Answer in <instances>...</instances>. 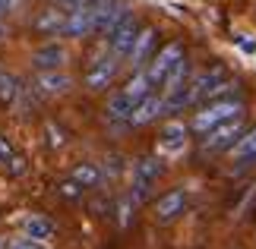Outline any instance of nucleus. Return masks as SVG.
<instances>
[{
	"label": "nucleus",
	"mask_w": 256,
	"mask_h": 249,
	"mask_svg": "<svg viewBox=\"0 0 256 249\" xmlns=\"http://www.w3.org/2000/svg\"><path fill=\"white\" fill-rule=\"evenodd\" d=\"M70 180H76L82 189H95V186H102L104 180V171L98 164H80V167H73V174H70Z\"/></svg>",
	"instance_id": "6ab92c4d"
},
{
	"label": "nucleus",
	"mask_w": 256,
	"mask_h": 249,
	"mask_svg": "<svg viewBox=\"0 0 256 249\" xmlns=\"http://www.w3.org/2000/svg\"><path fill=\"white\" fill-rule=\"evenodd\" d=\"M140 19H136L133 13H126L120 22H117L111 32H108V47H111V54H117L124 60V57H130L133 44H136V35H140Z\"/></svg>",
	"instance_id": "423d86ee"
},
{
	"label": "nucleus",
	"mask_w": 256,
	"mask_h": 249,
	"mask_svg": "<svg viewBox=\"0 0 256 249\" xmlns=\"http://www.w3.org/2000/svg\"><path fill=\"white\" fill-rule=\"evenodd\" d=\"M240 114H244L240 98H215V101H209L206 107H200V111L193 114L190 129L196 136H202V133H209V129H215L218 123L234 120V117H240Z\"/></svg>",
	"instance_id": "f257e3e1"
},
{
	"label": "nucleus",
	"mask_w": 256,
	"mask_h": 249,
	"mask_svg": "<svg viewBox=\"0 0 256 249\" xmlns=\"http://www.w3.org/2000/svg\"><path fill=\"white\" fill-rule=\"evenodd\" d=\"M124 92L133 98V101H142L146 95H152V82H149V76H146V69H136L133 79L124 85Z\"/></svg>",
	"instance_id": "aec40b11"
},
{
	"label": "nucleus",
	"mask_w": 256,
	"mask_h": 249,
	"mask_svg": "<svg viewBox=\"0 0 256 249\" xmlns=\"http://www.w3.org/2000/svg\"><path fill=\"white\" fill-rule=\"evenodd\" d=\"M92 9L95 6H76V9H70L60 35H66V38H86V35H92Z\"/></svg>",
	"instance_id": "9d476101"
},
{
	"label": "nucleus",
	"mask_w": 256,
	"mask_h": 249,
	"mask_svg": "<svg viewBox=\"0 0 256 249\" xmlns=\"http://www.w3.org/2000/svg\"><path fill=\"white\" fill-rule=\"evenodd\" d=\"M13 249H44V246L38 243V240H28V237H26V240H16Z\"/></svg>",
	"instance_id": "b1692460"
},
{
	"label": "nucleus",
	"mask_w": 256,
	"mask_h": 249,
	"mask_svg": "<svg viewBox=\"0 0 256 249\" xmlns=\"http://www.w3.org/2000/svg\"><path fill=\"white\" fill-rule=\"evenodd\" d=\"M54 221L51 218H42V215H32V218H26V237L28 240H38V243H44V240H51L54 237Z\"/></svg>",
	"instance_id": "a211bd4d"
},
{
	"label": "nucleus",
	"mask_w": 256,
	"mask_h": 249,
	"mask_svg": "<svg viewBox=\"0 0 256 249\" xmlns=\"http://www.w3.org/2000/svg\"><path fill=\"white\" fill-rule=\"evenodd\" d=\"M186 212V189H171L155 202V221L158 224H171Z\"/></svg>",
	"instance_id": "6e6552de"
},
{
	"label": "nucleus",
	"mask_w": 256,
	"mask_h": 249,
	"mask_svg": "<svg viewBox=\"0 0 256 249\" xmlns=\"http://www.w3.org/2000/svg\"><path fill=\"white\" fill-rule=\"evenodd\" d=\"M228 152L234 155L238 167H250V164H256V126H253V129H244V136L228 148Z\"/></svg>",
	"instance_id": "2eb2a0df"
},
{
	"label": "nucleus",
	"mask_w": 256,
	"mask_h": 249,
	"mask_svg": "<svg viewBox=\"0 0 256 249\" xmlns=\"http://www.w3.org/2000/svg\"><path fill=\"white\" fill-rule=\"evenodd\" d=\"M162 161L158 158H140L136 161V167H133V189H130V199L136 205H142L146 199L152 196V186H155V180L162 177Z\"/></svg>",
	"instance_id": "7ed1b4c3"
},
{
	"label": "nucleus",
	"mask_w": 256,
	"mask_h": 249,
	"mask_svg": "<svg viewBox=\"0 0 256 249\" xmlns=\"http://www.w3.org/2000/svg\"><path fill=\"white\" fill-rule=\"evenodd\" d=\"M117 69H120V57L117 54H102V57H95L92 63H88L86 69V88L88 92H104L108 85L117 79Z\"/></svg>",
	"instance_id": "20e7f679"
},
{
	"label": "nucleus",
	"mask_w": 256,
	"mask_h": 249,
	"mask_svg": "<svg viewBox=\"0 0 256 249\" xmlns=\"http://www.w3.org/2000/svg\"><path fill=\"white\" fill-rule=\"evenodd\" d=\"M64 63H66V47L57 44V41H48L32 54V66L35 69H60Z\"/></svg>",
	"instance_id": "f8f14e48"
},
{
	"label": "nucleus",
	"mask_w": 256,
	"mask_h": 249,
	"mask_svg": "<svg viewBox=\"0 0 256 249\" xmlns=\"http://www.w3.org/2000/svg\"><path fill=\"white\" fill-rule=\"evenodd\" d=\"M64 22H66V9L64 6H54V9H44V13L35 16V32L42 35H60L64 32Z\"/></svg>",
	"instance_id": "dca6fc26"
},
{
	"label": "nucleus",
	"mask_w": 256,
	"mask_h": 249,
	"mask_svg": "<svg viewBox=\"0 0 256 249\" xmlns=\"http://www.w3.org/2000/svg\"><path fill=\"white\" fill-rule=\"evenodd\" d=\"M244 114L240 117H234V120H224V123H218L215 129H209V133H202V148L206 152H228V148L238 142V139L244 136Z\"/></svg>",
	"instance_id": "39448f33"
},
{
	"label": "nucleus",
	"mask_w": 256,
	"mask_h": 249,
	"mask_svg": "<svg viewBox=\"0 0 256 249\" xmlns=\"http://www.w3.org/2000/svg\"><path fill=\"white\" fill-rule=\"evenodd\" d=\"M64 196H66V199H80V196H82V186L76 183V180H66V183H64Z\"/></svg>",
	"instance_id": "5701e85b"
},
{
	"label": "nucleus",
	"mask_w": 256,
	"mask_h": 249,
	"mask_svg": "<svg viewBox=\"0 0 256 249\" xmlns=\"http://www.w3.org/2000/svg\"><path fill=\"white\" fill-rule=\"evenodd\" d=\"M164 114V101H162V95H146L142 101H136L133 107V114H130V126H146V123H152V120H158V117Z\"/></svg>",
	"instance_id": "1a4fd4ad"
},
{
	"label": "nucleus",
	"mask_w": 256,
	"mask_h": 249,
	"mask_svg": "<svg viewBox=\"0 0 256 249\" xmlns=\"http://www.w3.org/2000/svg\"><path fill=\"white\" fill-rule=\"evenodd\" d=\"M126 13H130V6L124 0H98L92 9V35H108Z\"/></svg>",
	"instance_id": "0eeeda50"
},
{
	"label": "nucleus",
	"mask_w": 256,
	"mask_h": 249,
	"mask_svg": "<svg viewBox=\"0 0 256 249\" xmlns=\"http://www.w3.org/2000/svg\"><path fill=\"white\" fill-rule=\"evenodd\" d=\"M184 57H186V51H184L180 41H171V44H164L158 54H152V60L142 66L146 76H149V82H152V88L155 85H164V79L174 73V66L180 63Z\"/></svg>",
	"instance_id": "f03ea898"
},
{
	"label": "nucleus",
	"mask_w": 256,
	"mask_h": 249,
	"mask_svg": "<svg viewBox=\"0 0 256 249\" xmlns=\"http://www.w3.org/2000/svg\"><path fill=\"white\" fill-rule=\"evenodd\" d=\"M158 148H162L164 155H180L184 148H186V126L177 123V120L168 123V126L158 133Z\"/></svg>",
	"instance_id": "4468645a"
},
{
	"label": "nucleus",
	"mask_w": 256,
	"mask_h": 249,
	"mask_svg": "<svg viewBox=\"0 0 256 249\" xmlns=\"http://www.w3.org/2000/svg\"><path fill=\"white\" fill-rule=\"evenodd\" d=\"M238 47L247 51V54H256V41H253V38H238Z\"/></svg>",
	"instance_id": "a878e982"
},
{
	"label": "nucleus",
	"mask_w": 256,
	"mask_h": 249,
	"mask_svg": "<svg viewBox=\"0 0 256 249\" xmlns=\"http://www.w3.org/2000/svg\"><path fill=\"white\" fill-rule=\"evenodd\" d=\"M0 98H6V101L16 98V79L13 76H0Z\"/></svg>",
	"instance_id": "4be33fe9"
},
{
	"label": "nucleus",
	"mask_w": 256,
	"mask_h": 249,
	"mask_svg": "<svg viewBox=\"0 0 256 249\" xmlns=\"http://www.w3.org/2000/svg\"><path fill=\"white\" fill-rule=\"evenodd\" d=\"M133 107H136V101L120 88V92H114L111 98H108V107H104V111H108V120L126 123V120H130V114H133Z\"/></svg>",
	"instance_id": "f3484780"
},
{
	"label": "nucleus",
	"mask_w": 256,
	"mask_h": 249,
	"mask_svg": "<svg viewBox=\"0 0 256 249\" xmlns=\"http://www.w3.org/2000/svg\"><path fill=\"white\" fill-rule=\"evenodd\" d=\"M16 161V152H13V145H10V139L6 136H0V164L4 167H10Z\"/></svg>",
	"instance_id": "412c9836"
},
{
	"label": "nucleus",
	"mask_w": 256,
	"mask_h": 249,
	"mask_svg": "<svg viewBox=\"0 0 256 249\" xmlns=\"http://www.w3.org/2000/svg\"><path fill=\"white\" fill-rule=\"evenodd\" d=\"M16 6V0H0V25H4V19L10 16V9Z\"/></svg>",
	"instance_id": "393cba45"
},
{
	"label": "nucleus",
	"mask_w": 256,
	"mask_h": 249,
	"mask_svg": "<svg viewBox=\"0 0 256 249\" xmlns=\"http://www.w3.org/2000/svg\"><path fill=\"white\" fill-rule=\"evenodd\" d=\"M155 41H158V32H155V28H140V35H136V44H133V51H130V63H133V69H142L146 63L152 60Z\"/></svg>",
	"instance_id": "9b49d317"
},
{
	"label": "nucleus",
	"mask_w": 256,
	"mask_h": 249,
	"mask_svg": "<svg viewBox=\"0 0 256 249\" xmlns=\"http://www.w3.org/2000/svg\"><path fill=\"white\" fill-rule=\"evenodd\" d=\"M35 85H38L42 95H64V92H70L73 79L66 73H60V69H42L38 79H35Z\"/></svg>",
	"instance_id": "ddd939ff"
}]
</instances>
